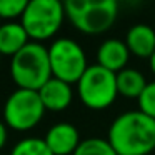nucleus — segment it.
Masks as SVG:
<instances>
[{"label": "nucleus", "mask_w": 155, "mask_h": 155, "mask_svg": "<svg viewBox=\"0 0 155 155\" xmlns=\"http://www.w3.org/2000/svg\"><path fill=\"white\" fill-rule=\"evenodd\" d=\"M117 74L100 67L88 65L85 74L77 82V94L80 102L90 110H105L115 102L117 92Z\"/></svg>", "instance_id": "4"}, {"label": "nucleus", "mask_w": 155, "mask_h": 155, "mask_svg": "<svg viewBox=\"0 0 155 155\" xmlns=\"http://www.w3.org/2000/svg\"><path fill=\"white\" fill-rule=\"evenodd\" d=\"M27 0H0V18L12 22L24 15L27 8Z\"/></svg>", "instance_id": "16"}, {"label": "nucleus", "mask_w": 155, "mask_h": 155, "mask_svg": "<svg viewBox=\"0 0 155 155\" xmlns=\"http://www.w3.org/2000/svg\"><path fill=\"white\" fill-rule=\"evenodd\" d=\"M148 64H150V70H152V74L155 75V52H153V55L150 57V60H148Z\"/></svg>", "instance_id": "19"}, {"label": "nucleus", "mask_w": 155, "mask_h": 155, "mask_svg": "<svg viewBox=\"0 0 155 155\" xmlns=\"http://www.w3.org/2000/svg\"><path fill=\"white\" fill-rule=\"evenodd\" d=\"M128 57H130V52H128L127 45H125V40L110 38V40H105L98 47L97 65L114 72V74H118L120 70L127 68Z\"/></svg>", "instance_id": "10"}, {"label": "nucleus", "mask_w": 155, "mask_h": 155, "mask_svg": "<svg viewBox=\"0 0 155 155\" xmlns=\"http://www.w3.org/2000/svg\"><path fill=\"white\" fill-rule=\"evenodd\" d=\"M0 25H2V18H0Z\"/></svg>", "instance_id": "20"}, {"label": "nucleus", "mask_w": 155, "mask_h": 155, "mask_svg": "<svg viewBox=\"0 0 155 155\" xmlns=\"http://www.w3.org/2000/svg\"><path fill=\"white\" fill-rule=\"evenodd\" d=\"M44 140L54 155H74L82 142L77 127L67 122H60L50 127Z\"/></svg>", "instance_id": "8"}, {"label": "nucleus", "mask_w": 155, "mask_h": 155, "mask_svg": "<svg viewBox=\"0 0 155 155\" xmlns=\"http://www.w3.org/2000/svg\"><path fill=\"white\" fill-rule=\"evenodd\" d=\"M65 17L70 18L77 30L87 35L107 32L115 24L118 4L115 0H67Z\"/></svg>", "instance_id": "3"}, {"label": "nucleus", "mask_w": 155, "mask_h": 155, "mask_svg": "<svg viewBox=\"0 0 155 155\" xmlns=\"http://www.w3.org/2000/svg\"><path fill=\"white\" fill-rule=\"evenodd\" d=\"M52 77L67 84H77L88 68L84 48L72 38H58L48 47Z\"/></svg>", "instance_id": "7"}, {"label": "nucleus", "mask_w": 155, "mask_h": 155, "mask_svg": "<svg viewBox=\"0 0 155 155\" xmlns=\"http://www.w3.org/2000/svg\"><path fill=\"white\" fill-rule=\"evenodd\" d=\"M74 155H117V153L112 148V145L108 143V140L92 137L87 138V140H82Z\"/></svg>", "instance_id": "15"}, {"label": "nucleus", "mask_w": 155, "mask_h": 155, "mask_svg": "<svg viewBox=\"0 0 155 155\" xmlns=\"http://www.w3.org/2000/svg\"><path fill=\"white\" fill-rule=\"evenodd\" d=\"M38 97H40L45 110L64 112L65 108H68V105L72 104L74 92H72L70 84L52 77L50 80L38 90Z\"/></svg>", "instance_id": "9"}, {"label": "nucleus", "mask_w": 155, "mask_h": 155, "mask_svg": "<svg viewBox=\"0 0 155 155\" xmlns=\"http://www.w3.org/2000/svg\"><path fill=\"white\" fill-rule=\"evenodd\" d=\"M0 57H2V55H0Z\"/></svg>", "instance_id": "21"}, {"label": "nucleus", "mask_w": 155, "mask_h": 155, "mask_svg": "<svg viewBox=\"0 0 155 155\" xmlns=\"http://www.w3.org/2000/svg\"><path fill=\"white\" fill-rule=\"evenodd\" d=\"M107 140L117 155H148L155 150V120L140 110L125 112L112 122Z\"/></svg>", "instance_id": "1"}, {"label": "nucleus", "mask_w": 155, "mask_h": 155, "mask_svg": "<svg viewBox=\"0 0 155 155\" xmlns=\"http://www.w3.org/2000/svg\"><path fill=\"white\" fill-rule=\"evenodd\" d=\"M65 18L64 4L58 0H30L22 15V27L32 40L38 42L52 38Z\"/></svg>", "instance_id": "5"}, {"label": "nucleus", "mask_w": 155, "mask_h": 155, "mask_svg": "<svg viewBox=\"0 0 155 155\" xmlns=\"http://www.w3.org/2000/svg\"><path fill=\"white\" fill-rule=\"evenodd\" d=\"M10 75L18 88L38 92L52 78L48 48L38 42H30L12 57Z\"/></svg>", "instance_id": "2"}, {"label": "nucleus", "mask_w": 155, "mask_h": 155, "mask_svg": "<svg viewBox=\"0 0 155 155\" xmlns=\"http://www.w3.org/2000/svg\"><path fill=\"white\" fill-rule=\"evenodd\" d=\"M10 155H54L44 138L27 137L14 145Z\"/></svg>", "instance_id": "14"}, {"label": "nucleus", "mask_w": 155, "mask_h": 155, "mask_svg": "<svg viewBox=\"0 0 155 155\" xmlns=\"http://www.w3.org/2000/svg\"><path fill=\"white\" fill-rule=\"evenodd\" d=\"M138 110L155 120V80L148 82L143 94L138 98Z\"/></svg>", "instance_id": "17"}, {"label": "nucleus", "mask_w": 155, "mask_h": 155, "mask_svg": "<svg viewBox=\"0 0 155 155\" xmlns=\"http://www.w3.org/2000/svg\"><path fill=\"white\" fill-rule=\"evenodd\" d=\"M45 112L38 92L17 88L4 105V124L12 130L27 132L40 124Z\"/></svg>", "instance_id": "6"}, {"label": "nucleus", "mask_w": 155, "mask_h": 155, "mask_svg": "<svg viewBox=\"0 0 155 155\" xmlns=\"http://www.w3.org/2000/svg\"><path fill=\"white\" fill-rule=\"evenodd\" d=\"M128 52L138 58H148L155 52V30L147 24H135L125 35Z\"/></svg>", "instance_id": "11"}, {"label": "nucleus", "mask_w": 155, "mask_h": 155, "mask_svg": "<svg viewBox=\"0 0 155 155\" xmlns=\"http://www.w3.org/2000/svg\"><path fill=\"white\" fill-rule=\"evenodd\" d=\"M117 92L118 95L125 98H140V95L143 94L145 87H147V78L137 68H124L117 75Z\"/></svg>", "instance_id": "13"}, {"label": "nucleus", "mask_w": 155, "mask_h": 155, "mask_svg": "<svg viewBox=\"0 0 155 155\" xmlns=\"http://www.w3.org/2000/svg\"><path fill=\"white\" fill-rule=\"evenodd\" d=\"M7 143V125L4 124V120H0V150L5 147Z\"/></svg>", "instance_id": "18"}, {"label": "nucleus", "mask_w": 155, "mask_h": 155, "mask_svg": "<svg viewBox=\"0 0 155 155\" xmlns=\"http://www.w3.org/2000/svg\"><path fill=\"white\" fill-rule=\"evenodd\" d=\"M28 40L30 37L20 22H5L0 25V55L14 57L30 44Z\"/></svg>", "instance_id": "12"}]
</instances>
